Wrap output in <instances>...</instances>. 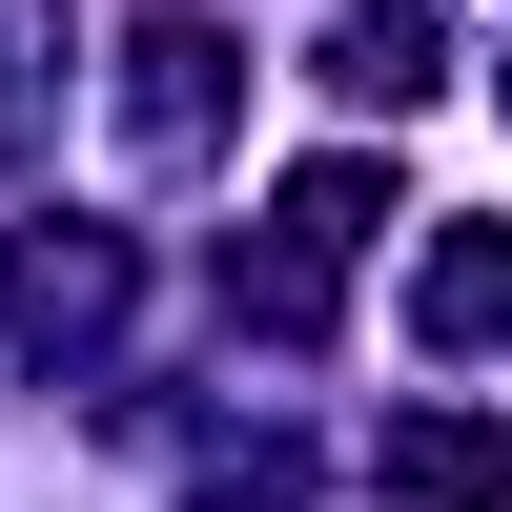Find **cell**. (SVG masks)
I'll use <instances>...</instances> for the list:
<instances>
[{
    "mask_svg": "<svg viewBox=\"0 0 512 512\" xmlns=\"http://www.w3.org/2000/svg\"><path fill=\"white\" fill-rule=\"evenodd\" d=\"M369 472H390L410 512H492V492H512V431H492V410H390Z\"/></svg>",
    "mask_w": 512,
    "mask_h": 512,
    "instance_id": "6da1fadb",
    "label": "cell"
},
{
    "mask_svg": "<svg viewBox=\"0 0 512 512\" xmlns=\"http://www.w3.org/2000/svg\"><path fill=\"white\" fill-rule=\"evenodd\" d=\"M123 103H144V144H205V21H144V82Z\"/></svg>",
    "mask_w": 512,
    "mask_h": 512,
    "instance_id": "8992f818",
    "label": "cell"
},
{
    "mask_svg": "<svg viewBox=\"0 0 512 512\" xmlns=\"http://www.w3.org/2000/svg\"><path fill=\"white\" fill-rule=\"evenodd\" d=\"M123 308V246L82 226V246H21V328H103Z\"/></svg>",
    "mask_w": 512,
    "mask_h": 512,
    "instance_id": "5b68a950",
    "label": "cell"
},
{
    "mask_svg": "<svg viewBox=\"0 0 512 512\" xmlns=\"http://www.w3.org/2000/svg\"><path fill=\"white\" fill-rule=\"evenodd\" d=\"M369 205H390V164H369V144H328L308 185L267 205V246H308V267H349V246H369Z\"/></svg>",
    "mask_w": 512,
    "mask_h": 512,
    "instance_id": "277c9868",
    "label": "cell"
},
{
    "mask_svg": "<svg viewBox=\"0 0 512 512\" xmlns=\"http://www.w3.org/2000/svg\"><path fill=\"white\" fill-rule=\"evenodd\" d=\"M410 328H431V349H512V226H451L431 267H410Z\"/></svg>",
    "mask_w": 512,
    "mask_h": 512,
    "instance_id": "7a4b0ae2",
    "label": "cell"
},
{
    "mask_svg": "<svg viewBox=\"0 0 512 512\" xmlns=\"http://www.w3.org/2000/svg\"><path fill=\"white\" fill-rule=\"evenodd\" d=\"M431 62H451L431 0H349V21H328V82H349V103H431Z\"/></svg>",
    "mask_w": 512,
    "mask_h": 512,
    "instance_id": "3957f363",
    "label": "cell"
}]
</instances>
